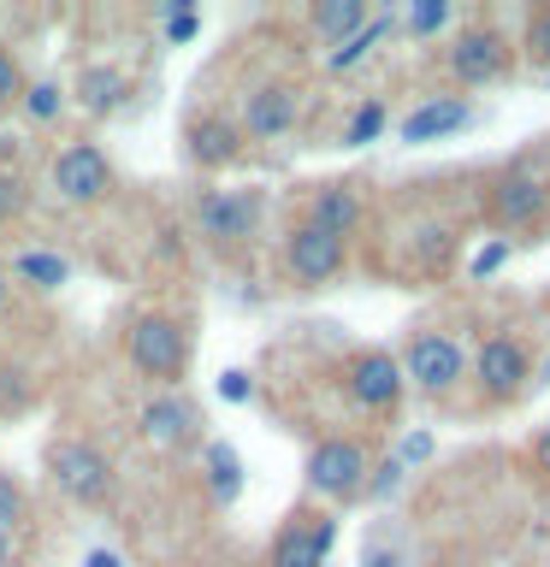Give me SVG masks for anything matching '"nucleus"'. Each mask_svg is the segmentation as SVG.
<instances>
[{"mask_svg":"<svg viewBox=\"0 0 550 567\" xmlns=\"http://www.w3.org/2000/svg\"><path fill=\"white\" fill-rule=\"evenodd\" d=\"M344 260H349V243L344 237H332V230H319V225H291V237H284V272H291L302 290H319V284H332L337 272H344Z\"/></svg>","mask_w":550,"mask_h":567,"instance_id":"9","label":"nucleus"},{"mask_svg":"<svg viewBox=\"0 0 550 567\" xmlns=\"http://www.w3.org/2000/svg\"><path fill=\"white\" fill-rule=\"evenodd\" d=\"M124 354H131V367L142 372V379H160V384H172L177 372H184L190 361V331H184V319L177 313H136L131 319V331H124Z\"/></svg>","mask_w":550,"mask_h":567,"instance_id":"2","label":"nucleus"},{"mask_svg":"<svg viewBox=\"0 0 550 567\" xmlns=\"http://www.w3.org/2000/svg\"><path fill=\"white\" fill-rule=\"evenodd\" d=\"M367 0H319V7L308 12V24H314V35H326L332 48H344L355 30H367Z\"/></svg>","mask_w":550,"mask_h":567,"instance_id":"20","label":"nucleus"},{"mask_svg":"<svg viewBox=\"0 0 550 567\" xmlns=\"http://www.w3.org/2000/svg\"><path fill=\"white\" fill-rule=\"evenodd\" d=\"M24 520H30V496H24V485L0 473V538H18V532H24Z\"/></svg>","mask_w":550,"mask_h":567,"instance_id":"23","label":"nucleus"},{"mask_svg":"<svg viewBox=\"0 0 550 567\" xmlns=\"http://www.w3.org/2000/svg\"><path fill=\"white\" fill-rule=\"evenodd\" d=\"M367 473H373V455L361 437H319L308 450V467H302L308 491L326 496V503H355L367 491Z\"/></svg>","mask_w":550,"mask_h":567,"instance_id":"3","label":"nucleus"},{"mask_svg":"<svg viewBox=\"0 0 550 567\" xmlns=\"http://www.w3.org/2000/svg\"><path fill=\"white\" fill-rule=\"evenodd\" d=\"M473 384L486 402H515L532 384V349L515 331H491L473 354Z\"/></svg>","mask_w":550,"mask_h":567,"instance_id":"8","label":"nucleus"},{"mask_svg":"<svg viewBox=\"0 0 550 567\" xmlns=\"http://www.w3.org/2000/svg\"><path fill=\"white\" fill-rule=\"evenodd\" d=\"M7 296H12V278H7V266H0V308H7Z\"/></svg>","mask_w":550,"mask_h":567,"instance_id":"37","label":"nucleus"},{"mask_svg":"<svg viewBox=\"0 0 550 567\" xmlns=\"http://www.w3.org/2000/svg\"><path fill=\"white\" fill-rule=\"evenodd\" d=\"M403 367H397V354L390 349H361V354H349V367H344V396L355 408H367V414H390V408L403 402Z\"/></svg>","mask_w":550,"mask_h":567,"instance_id":"10","label":"nucleus"},{"mask_svg":"<svg viewBox=\"0 0 550 567\" xmlns=\"http://www.w3.org/2000/svg\"><path fill=\"white\" fill-rule=\"evenodd\" d=\"M390 30H397V18H390V12H385V18H367V30H355L344 48H332V53H326V65L337 71V78H344V71H355V65H361L367 53H373V48H379L385 35H390Z\"/></svg>","mask_w":550,"mask_h":567,"instance_id":"22","label":"nucleus"},{"mask_svg":"<svg viewBox=\"0 0 550 567\" xmlns=\"http://www.w3.org/2000/svg\"><path fill=\"white\" fill-rule=\"evenodd\" d=\"M532 467H539V473L550 478V425H544L539 437H532Z\"/></svg>","mask_w":550,"mask_h":567,"instance_id":"34","label":"nucleus"},{"mask_svg":"<svg viewBox=\"0 0 550 567\" xmlns=\"http://www.w3.org/2000/svg\"><path fill=\"white\" fill-rule=\"evenodd\" d=\"M24 213H30V184H24V172H0V225L24 219Z\"/></svg>","mask_w":550,"mask_h":567,"instance_id":"27","label":"nucleus"},{"mask_svg":"<svg viewBox=\"0 0 550 567\" xmlns=\"http://www.w3.org/2000/svg\"><path fill=\"white\" fill-rule=\"evenodd\" d=\"M220 396H225V402H248V396H255V384H248L243 367H225V372H220Z\"/></svg>","mask_w":550,"mask_h":567,"instance_id":"32","label":"nucleus"},{"mask_svg":"<svg viewBox=\"0 0 550 567\" xmlns=\"http://www.w3.org/2000/svg\"><path fill=\"white\" fill-rule=\"evenodd\" d=\"M0 567H18V538H0Z\"/></svg>","mask_w":550,"mask_h":567,"instance_id":"36","label":"nucleus"},{"mask_svg":"<svg viewBox=\"0 0 550 567\" xmlns=\"http://www.w3.org/2000/svg\"><path fill=\"white\" fill-rule=\"evenodd\" d=\"M397 367H403V384L426 390V396H450L468 379V354H461L456 331H415Z\"/></svg>","mask_w":550,"mask_h":567,"instance_id":"4","label":"nucleus"},{"mask_svg":"<svg viewBox=\"0 0 550 567\" xmlns=\"http://www.w3.org/2000/svg\"><path fill=\"white\" fill-rule=\"evenodd\" d=\"M48 184L65 207H95L113 195V159H106L95 142H65L48 166Z\"/></svg>","mask_w":550,"mask_h":567,"instance_id":"5","label":"nucleus"},{"mask_svg":"<svg viewBox=\"0 0 550 567\" xmlns=\"http://www.w3.org/2000/svg\"><path fill=\"white\" fill-rule=\"evenodd\" d=\"M308 225L332 230V237H355V225H361V195H355L349 184H319L308 195Z\"/></svg>","mask_w":550,"mask_h":567,"instance_id":"17","label":"nucleus"},{"mask_svg":"<svg viewBox=\"0 0 550 567\" xmlns=\"http://www.w3.org/2000/svg\"><path fill=\"white\" fill-rule=\"evenodd\" d=\"M468 124H473V101L468 95H432V101H420L415 113L403 118V142L408 148H426V142H444V136L468 131Z\"/></svg>","mask_w":550,"mask_h":567,"instance_id":"14","label":"nucleus"},{"mask_svg":"<svg viewBox=\"0 0 550 567\" xmlns=\"http://www.w3.org/2000/svg\"><path fill=\"white\" fill-rule=\"evenodd\" d=\"M515 65V48L503 30L479 24V30H461L450 48H444V71L461 83V89H486V83H503Z\"/></svg>","mask_w":550,"mask_h":567,"instance_id":"7","label":"nucleus"},{"mask_svg":"<svg viewBox=\"0 0 550 567\" xmlns=\"http://www.w3.org/2000/svg\"><path fill=\"white\" fill-rule=\"evenodd\" d=\"M202 478H207V496H213V503L231 508V503L243 496V455L231 450L225 437H213L207 450H202Z\"/></svg>","mask_w":550,"mask_h":567,"instance_id":"18","label":"nucleus"},{"mask_svg":"<svg viewBox=\"0 0 550 567\" xmlns=\"http://www.w3.org/2000/svg\"><path fill=\"white\" fill-rule=\"evenodd\" d=\"M42 467H48V485L60 491L65 503H78V508H101L106 496L119 491L113 455H106L101 443H89V437H53Z\"/></svg>","mask_w":550,"mask_h":567,"instance_id":"1","label":"nucleus"},{"mask_svg":"<svg viewBox=\"0 0 550 567\" xmlns=\"http://www.w3.org/2000/svg\"><path fill=\"white\" fill-rule=\"evenodd\" d=\"M184 154H190L202 172H220V166H231V159L243 154L237 118H220V113H202V118H190V131H184Z\"/></svg>","mask_w":550,"mask_h":567,"instance_id":"16","label":"nucleus"},{"mask_svg":"<svg viewBox=\"0 0 550 567\" xmlns=\"http://www.w3.org/2000/svg\"><path fill=\"white\" fill-rule=\"evenodd\" d=\"M521 42H527V60L550 71V7H539V12L527 18V35H521Z\"/></svg>","mask_w":550,"mask_h":567,"instance_id":"28","label":"nucleus"},{"mask_svg":"<svg viewBox=\"0 0 550 567\" xmlns=\"http://www.w3.org/2000/svg\"><path fill=\"white\" fill-rule=\"evenodd\" d=\"M397 485H403V461H379V467L367 473V491L361 496H390Z\"/></svg>","mask_w":550,"mask_h":567,"instance_id":"31","label":"nucleus"},{"mask_svg":"<svg viewBox=\"0 0 550 567\" xmlns=\"http://www.w3.org/2000/svg\"><path fill=\"white\" fill-rule=\"evenodd\" d=\"M296 113H302V89L266 78V83H255V89L243 95L237 136H243V142H278V136L296 131Z\"/></svg>","mask_w":550,"mask_h":567,"instance_id":"11","label":"nucleus"},{"mask_svg":"<svg viewBox=\"0 0 550 567\" xmlns=\"http://www.w3.org/2000/svg\"><path fill=\"white\" fill-rule=\"evenodd\" d=\"M160 24H166L160 35H166L172 48H184L190 35H202V12H195L190 0H172V7H160Z\"/></svg>","mask_w":550,"mask_h":567,"instance_id":"26","label":"nucleus"},{"mask_svg":"<svg viewBox=\"0 0 550 567\" xmlns=\"http://www.w3.org/2000/svg\"><path fill=\"white\" fill-rule=\"evenodd\" d=\"M444 24H450V7H444V0H420V7L408 12V35H438Z\"/></svg>","mask_w":550,"mask_h":567,"instance_id":"29","label":"nucleus"},{"mask_svg":"<svg viewBox=\"0 0 550 567\" xmlns=\"http://www.w3.org/2000/svg\"><path fill=\"white\" fill-rule=\"evenodd\" d=\"M18 106H24V118L48 124V118H60L65 89H60V83H24V95H18Z\"/></svg>","mask_w":550,"mask_h":567,"instance_id":"25","label":"nucleus"},{"mask_svg":"<svg viewBox=\"0 0 550 567\" xmlns=\"http://www.w3.org/2000/svg\"><path fill=\"white\" fill-rule=\"evenodd\" d=\"M379 131H385V101H361L344 124V148H367Z\"/></svg>","mask_w":550,"mask_h":567,"instance_id":"24","label":"nucleus"},{"mask_svg":"<svg viewBox=\"0 0 550 567\" xmlns=\"http://www.w3.org/2000/svg\"><path fill=\"white\" fill-rule=\"evenodd\" d=\"M24 95V65H18V53L0 48V106H18Z\"/></svg>","mask_w":550,"mask_h":567,"instance_id":"30","label":"nucleus"},{"mask_svg":"<svg viewBox=\"0 0 550 567\" xmlns=\"http://www.w3.org/2000/svg\"><path fill=\"white\" fill-rule=\"evenodd\" d=\"M136 432L149 437L154 450H184V443H195V408L184 396H172V390H160V396L142 402Z\"/></svg>","mask_w":550,"mask_h":567,"instance_id":"15","label":"nucleus"},{"mask_svg":"<svg viewBox=\"0 0 550 567\" xmlns=\"http://www.w3.org/2000/svg\"><path fill=\"white\" fill-rule=\"evenodd\" d=\"M7 278L30 284V290H60V284L71 278V260L53 255V248H18L12 266H7Z\"/></svg>","mask_w":550,"mask_h":567,"instance_id":"21","label":"nucleus"},{"mask_svg":"<svg viewBox=\"0 0 550 567\" xmlns=\"http://www.w3.org/2000/svg\"><path fill=\"white\" fill-rule=\"evenodd\" d=\"M83 567H124V556H119V549H89Z\"/></svg>","mask_w":550,"mask_h":567,"instance_id":"35","label":"nucleus"},{"mask_svg":"<svg viewBox=\"0 0 550 567\" xmlns=\"http://www.w3.org/2000/svg\"><path fill=\"white\" fill-rule=\"evenodd\" d=\"M332 538H337L332 514H291L273 549H266V567H326Z\"/></svg>","mask_w":550,"mask_h":567,"instance_id":"12","label":"nucleus"},{"mask_svg":"<svg viewBox=\"0 0 550 567\" xmlns=\"http://www.w3.org/2000/svg\"><path fill=\"white\" fill-rule=\"evenodd\" d=\"M491 219L497 225H544L550 219V184L532 172H503L491 184Z\"/></svg>","mask_w":550,"mask_h":567,"instance_id":"13","label":"nucleus"},{"mask_svg":"<svg viewBox=\"0 0 550 567\" xmlns=\"http://www.w3.org/2000/svg\"><path fill=\"white\" fill-rule=\"evenodd\" d=\"M71 95L83 101V113H119L124 95H131V78H124L119 65H83Z\"/></svg>","mask_w":550,"mask_h":567,"instance_id":"19","label":"nucleus"},{"mask_svg":"<svg viewBox=\"0 0 550 567\" xmlns=\"http://www.w3.org/2000/svg\"><path fill=\"white\" fill-rule=\"evenodd\" d=\"M190 219L202 230V243L237 248V243L255 237V225H261V189H202Z\"/></svg>","mask_w":550,"mask_h":567,"instance_id":"6","label":"nucleus"},{"mask_svg":"<svg viewBox=\"0 0 550 567\" xmlns=\"http://www.w3.org/2000/svg\"><path fill=\"white\" fill-rule=\"evenodd\" d=\"M503 260H509V243H486V248L473 255V266H468V272H473V278H491Z\"/></svg>","mask_w":550,"mask_h":567,"instance_id":"33","label":"nucleus"}]
</instances>
